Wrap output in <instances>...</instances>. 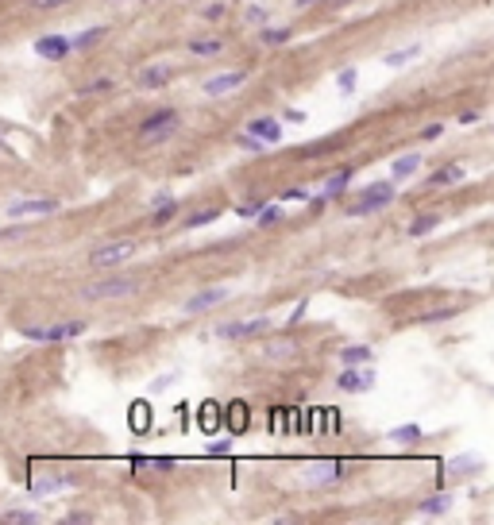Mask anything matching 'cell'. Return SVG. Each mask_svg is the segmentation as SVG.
<instances>
[{"label": "cell", "mask_w": 494, "mask_h": 525, "mask_svg": "<svg viewBox=\"0 0 494 525\" xmlns=\"http://www.w3.org/2000/svg\"><path fill=\"white\" fill-rule=\"evenodd\" d=\"M139 290V278H104V282H89L81 290L85 301H120V298H131Z\"/></svg>", "instance_id": "6da1fadb"}, {"label": "cell", "mask_w": 494, "mask_h": 525, "mask_svg": "<svg viewBox=\"0 0 494 525\" xmlns=\"http://www.w3.org/2000/svg\"><path fill=\"white\" fill-rule=\"evenodd\" d=\"M178 112L174 109H162V112H155V116H147L143 124H139V139L143 143H162V139H170L178 131Z\"/></svg>", "instance_id": "7a4b0ae2"}, {"label": "cell", "mask_w": 494, "mask_h": 525, "mask_svg": "<svg viewBox=\"0 0 494 525\" xmlns=\"http://www.w3.org/2000/svg\"><path fill=\"white\" fill-rule=\"evenodd\" d=\"M390 201H394V186L390 182H375L356 205H348V217H370V212L386 209Z\"/></svg>", "instance_id": "3957f363"}, {"label": "cell", "mask_w": 494, "mask_h": 525, "mask_svg": "<svg viewBox=\"0 0 494 525\" xmlns=\"http://www.w3.org/2000/svg\"><path fill=\"white\" fill-rule=\"evenodd\" d=\"M20 332L28 336V340H35V344H59V340H73V336H81V332H85V325H81V321H66V325H51V328L23 325Z\"/></svg>", "instance_id": "277c9868"}, {"label": "cell", "mask_w": 494, "mask_h": 525, "mask_svg": "<svg viewBox=\"0 0 494 525\" xmlns=\"http://www.w3.org/2000/svg\"><path fill=\"white\" fill-rule=\"evenodd\" d=\"M340 479H344L340 459H320V464H309L301 471V483H309V487H325V483H340Z\"/></svg>", "instance_id": "5b68a950"}, {"label": "cell", "mask_w": 494, "mask_h": 525, "mask_svg": "<svg viewBox=\"0 0 494 525\" xmlns=\"http://www.w3.org/2000/svg\"><path fill=\"white\" fill-rule=\"evenodd\" d=\"M131 255H135V240H116V243L97 248L93 255H89V262H93V267H116V262L131 259Z\"/></svg>", "instance_id": "8992f818"}, {"label": "cell", "mask_w": 494, "mask_h": 525, "mask_svg": "<svg viewBox=\"0 0 494 525\" xmlns=\"http://www.w3.org/2000/svg\"><path fill=\"white\" fill-rule=\"evenodd\" d=\"M336 387H340L344 394H363L375 387V371L370 367H363V371H356V367H344L340 375H336Z\"/></svg>", "instance_id": "52a82bcc"}, {"label": "cell", "mask_w": 494, "mask_h": 525, "mask_svg": "<svg viewBox=\"0 0 494 525\" xmlns=\"http://www.w3.org/2000/svg\"><path fill=\"white\" fill-rule=\"evenodd\" d=\"M51 212H59L54 197H28V201L8 205V217H51Z\"/></svg>", "instance_id": "ba28073f"}, {"label": "cell", "mask_w": 494, "mask_h": 525, "mask_svg": "<svg viewBox=\"0 0 494 525\" xmlns=\"http://www.w3.org/2000/svg\"><path fill=\"white\" fill-rule=\"evenodd\" d=\"M267 328V317H255V321H232V325H217V340H247V336H259Z\"/></svg>", "instance_id": "9c48e42d"}, {"label": "cell", "mask_w": 494, "mask_h": 525, "mask_svg": "<svg viewBox=\"0 0 494 525\" xmlns=\"http://www.w3.org/2000/svg\"><path fill=\"white\" fill-rule=\"evenodd\" d=\"M70 51H73V47H70V39H66V35H43V39H35V54H39V59H47V62H62Z\"/></svg>", "instance_id": "30bf717a"}, {"label": "cell", "mask_w": 494, "mask_h": 525, "mask_svg": "<svg viewBox=\"0 0 494 525\" xmlns=\"http://www.w3.org/2000/svg\"><path fill=\"white\" fill-rule=\"evenodd\" d=\"M228 286H212V290H201V294H193V298L186 301V313H205V309H212V306H220V301H228Z\"/></svg>", "instance_id": "8fae6325"}, {"label": "cell", "mask_w": 494, "mask_h": 525, "mask_svg": "<svg viewBox=\"0 0 494 525\" xmlns=\"http://www.w3.org/2000/svg\"><path fill=\"white\" fill-rule=\"evenodd\" d=\"M243 81H247V70L217 73V78H209V81H205V93H209V97H224V93H232V89H240Z\"/></svg>", "instance_id": "7c38bea8"}, {"label": "cell", "mask_w": 494, "mask_h": 525, "mask_svg": "<svg viewBox=\"0 0 494 525\" xmlns=\"http://www.w3.org/2000/svg\"><path fill=\"white\" fill-rule=\"evenodd\" d=\"M247 135H255L259 143H278V139H282V124H278L275 116H259V120L247 124Z\"/></svg>", "instance_id": "4fadbf2b"}, {"label": "cell", "mask_w": 494, "mask_h": 525, "mask_svg": "<svg viewBox=\"0 0 494 525\" xmlns=\"http://www.w3.org/2000/svg\"><path fill=\"white\" fill-rule=\"evenodd\" d=\"M247 421H251V409H247V402H228V406H224V425H228V433H243Z\"/></svg>", "instance_id": "5bb4252c"}, {"label": "cell", "mask_w": 494, "mask_h": 525, "mask_svg": "<svg viewBox=\"0 0 494 525\" xmlns=\"http://www.w3.org/2000/svg\"><path fill=\"white\" fill-rule=\"evenodd\" d=\"M170 78H174V70H170L167 62H159V66H147V70L139 73V85L143 89H162Z\"/></svg>", "instance_id": "9a60e30c"}, {"label": "cell", "mask_w": 494, "mask_h": 525, "mask_svg": "<svg viewBox=\"0 0 494 525\" xmlns=\"http://www.w3.org/2000/svg\"><path fill=\"white\" fill-rule=\"evenodd\" d=\"M220 425H224V409H220L217 402H201V429L205 433H217Z\"/></svg>", "instance_id": "2e32d148"}, {"label": "cell", "mask_w": 494, "mask_h": 525, "mask_svg": "<svg viewBox=\"0 0 494 525\" xmlns=\"http://www.w3.org/2000/svg\"><path fill=\"white\" fill-rule=\"evenodd\" d=\"M386 437H390L394 445H406V448H414V445H421V425H398V429H390Z\"/></svg>", "instance_id": "e0dca14e"}, {"label": "cell", "mask_w": 494, "mask_h": 525, "mask_svg": "<svg viewBox=\"0 0 494 525\" xmlns=\"http://www.w3.org/2000/svg\"><path fill=\"white\" fill-rule=\"evenodd\" d=\"M417 167H421V155H402V159H394L390 174L398 178V182H406V178L417 174Z\"/></svg>", "instance_id": "ac0fdd59"}, {"label": "cell", "mask_w": 494, "mask_h": 525, "mask_svg": "<svg viewBox=\"0 0 494 525\" xmlns=\"http://www.w3.org/2000/svg\"><path fill=\"white\" fill-rule=\"evenodd\" d=\"M128 421H131V429H135V433H147V429H151V406H147L143 398H139V402H131Z\"/></svg>", "instance_id": "d6986e66"}, {"label": "cell", "mask_w": 494, "mask_h": 525, "mask_svg": "<svg viewBox=\"0 0 494 525\" xmlns=\"http://www.w3.org/2000/svg\"><path fill=\"white\" fill-rule=\"evenodd\" d=\"M70 487V479H62V475H47V479H35L31 483V498H43V495H54V490Z\"/></svg>", "instance_id": "ffe728a7"}, {"label": "cell", "mask_w": 494, "mask_h": 525, "mask_svg": "<svg viewBox=\"0 0 494 525\" xmlns=\"http://www.w3.org/2000/svg\"><path fill=\"white\" fill-rule=\"evenodd\" d=\"M452 182H464V167H459V162H448L444 170H436L429 178V186H452Z\"/></svg>", "instance_id": "44dd1931"}, {"label": "cell", "mask_w": 494, "mask_h": 525, "mask_svg": "<svg viewBox=\"0 0 494 525\" xmlns=\"http://www.w3.org/2000/svg\"><path fill=\"white\" fill-rule=\"evenodd\" d=\"M104 35H109V31H104V28H85V31H81V35H73V39H70V47H78V51H85V47L101 43Z\"/></svg>", "instance_id": "7402d4cb"}, {"label": "cell", "mask_w": 494, "mask_h": 525, "mask_svg": "<svg viewBox=\"0 0 494 525\" xmlns=\"http://www.w3.org/2000/svg\"><path fill=\"white\" fill-rule=\"evenodd\" d=\"M436 224H440L436 212H421V217H414V224H409V236H429Z\"/></svg>", "instance_id": "603a6c76"}, {"label": "cell", "mask_w": 494, "mask_h": 525, "mask_svg": "<svg viewBox=\"0 0 494 525\" xmlns=\"http://www.w3.org/2000/svg\"><path fill=\"white\" fill-rule=\"evenodd\" d=\"M348 182H351V170H340V174H332L325 182V197H340L344 190H348Z\"/></svg>", "instance_id": "cb8c5ba5"}, {"label": "cell", "mask_w": 494, "mask_h": 525, "mask_svg": "<svg viewBox=\"0 0 494 525\" xmlns=\"http://www.w3.org/2000/svg\"><path fill=\"white\" fill-rule=\"evenodd\" d=\"M290 35H294V31L290 28H263V43H267V47H282V43H290Z\"/></svg>", "instance_id": "d4e9b609"}, {"label": "cell", "mask_w": 494, "mask_h": 525, "mask_svg": "<svg viewBox=\"0 0 494 525\" xmlns=\"http://www.w3.org/2000/svg\"><path fill=\"white\" fill-rule=\"evenodd\" d=\"M189 51L193 54H220L224 43H220V39H189Z\"/></svg>", "instance_id": "484cf974"}, {"label": "cell", "mask_w": 494, "mask_h": 525, "mask_svg": "<svg viewBox=\"0 0 494 525\" xmlns=\"http://www.w3.org/2000/svg\"><path fill=\"white\" fill-rule=\"evenodd\" d=\"M417 54H421V47H406V51H394V54H386V66H390V70H398V66L414 62Z\"/></svg>", "instance_id": "4316f807"}, {"label": "cell", "mask_w": 494, "mask_h": 525, "mask_svg": "<svg viewBox=\"0 0 494 525\" xmlns=\"http://www.w3.org/2000/svg\"><path fill=\"white\" fill-rule=\"evenodd\" d=\"M340 359H344L348 367H351V363H370V348H363V344H351V348H344Z\"/></svg>", "instance_id": "83f0119b"}, {"label": "cell", "mask_w": 494, "mask_h": 525, "mask_svg": "<svg viewBox=\"0 0 494 525\" xmlns=\"http://www.w3.org/2000/svg\"><path fill=\"white\" fill-rule=\"evenodd\" d=\"M356 81H359V70H356V66H348V70L336 73V85H340V93H356Z\"/></svg>", "instance_id": "f1b7e54d"}, {"label": "cell", "mask_w": 494, "mask_h": 525, "mask_svg": "<svg viewBox=\"0 0 494 525\" xmlns=\"http://www.w3.org/2000/svg\"><path fill=\"white\" fill-rule=\"evenodd\" d=\"M0 521H8V525H35L39 514H35V510H8Z\"/></svg>", "instance_id": "f546056e"}, {"label": "cell", "mask_w": 494, "mask_h": 525, "mask_svg": "<svg viewBox=\"0 0 494 525\" xmlns=\"http://www.w3.org/2000/svg\"><path fill=\"white\" fill-rule=\"evenodd\" d=\"M448 506H452L448 495H433V498H425V502H421V514H444Z\"/></svg>", "instance_id": "4dcf8cb0"}, {"label": "cell", "mask_w": 494, "mask_h": 525, "mask_svg": "<svg viewBox=\"0 0 494 525\" xmlns=\"http://www.w3.org/2000/svg\"><path fill=\"white\" fill-rule=\"evenodd\" d=\"M174 212H178V205H174V197H170V201L155 205V220H151V224H167V220L174 217Z\"/></svg>", "instance_id": "1f68e13d"}, {"label": "cell", "mask_w": 494, "mask_h": 525, "mask_svg": "<svg viewBox=\"0 0 494 525\" xmlns=\"http://www.w3.org/2000/svg\"><path fill=\"white\" fill-rule=\"evenodd\" d=\"M209 220H217V209H201V212H193V217H186V228H205Z\"/></svg>", "instance_id": "d6a6232c"}, {"label": "cell", "mask_w": 494, "mask_h": 525, "mask_svg": "<svg viewBox=\"0 0 494 525\" xmlns=\"http://www.w3.org/2000/svg\"><path fill=\"white\" fill-rule=\"evenodd\" d=\"M255 217H259V224H263V228H270V224H278V220H282V209H267V205H263Z\"/></svg>", "instance_id": "836d02e7"}, {"label": "cell", "mask_w": 494, "mask_h": 525, "mask_svg": "<svg viewBox=\"0 0 494 525\" xmlns=\"http://www.w3.org/2000/svg\"><path fill=\"white\" fill-rule=\"evenodd\" d=\"M270 429H275V433H286V409H282V406L270 409Z\"/></svg>", "instance_id": "e575fe53"}, {"label": "cell", "mask_w": 494, "mask_h": 525, "mask_svg": "<svg viewBox=\"0 0 494 525\" xmlns=\"http://www.w3.org/2000/svg\"><path fill=\"white\" fill-rule=\"evenodd\" d=\"M174 382H178V375H162L159 382H151V394H159V390H170Z\"/></svg>", "instance_id": "d590c367"}, {"label": "cell", "mask_w": 494, "mask_h": 525, "mask_svg": "<svg viewBox=\"0 0 494 525\" xmlns=\"http://www.w3.org/2000/svg\"><path fill=\"white\" fill-rule=\"evenodd\" d=\"M259 209H263V201H243V205H236V212H240V217H255Z\"/></svg>", "instance_id": "8d00e7d4"}, {"label": "cell", "mask_w": 494, "mask_h": 525, "mask_svg": "<svg viewBox=\"0 0 494 525\" xmlns=\"http://www.w3.org/2000/svg\"><path fill=\"white\" fill-rule=\"evenodd\" d=\"M240 147H247V151H263L267 143H259L255 135H247V131H240Z\"/></svg>", "instance_id": "74e56055"}, {"label": "cell", "mask_w": 494, "mask_h": 525, "mask_svg": "<svg viewBox=\"0 0 494 525\" xmlns=\"http://www.w3.org/2000/svg\"><path fill=\"white\" fill-rule=\"evenodd\" d=\"M109 89H112V81H104V78H101V81H93V85H85L81 93L89 97V93H109Z\"/></svg>", "instance_id": "f35d334b"}, {"label": "cell", "mask_w": 494, "mask_h": 525, "mask_svg": "<svg viewBox=\"0 0 494 525\" xmlns=\"http://www.w3.org/2000/svg\"><path fill=\"white\" fill-rule=\"evenodd\" d=\"M228 448H232V440H212V445H209V456H228Z\"/></svg>", "instance_id": "ab89813d"}, {"label": "cell", "mask_w": 494, "mask_h": 525, "mask_svg": "<svg viewBox=\"0 0 494 525\" xmlns=\"http://www.w3.org/2000/svg\"><path fill=\"white\" fill-rule=\"evenodd\" d=\"M440 135H444V128H440V124H429V128L421 131V139H429V143H433V139H440Z\"/></svg>", "instance_id": "60d3db41"}, {"label": "cell", "mask_w": 494, "mask_h": 525, "mask_svg": "<svg viewBox=\"0 0 494 525\" xmlns=\"http://www.w3.org/2000/svg\"><path fill=\"white\" fill-rule=\"evenodd\" d=\"M325 425H328V433H336V429H344V417H340V414H328Z\"/></svg>", "instance_id": "b9f144b4"}, {"label": "cell", "mask_w": 494, "mask_h": 525, "mask_svg": "<svg viewBox=\"0 0 494 525\" xmlns=\"http://www.w3.org/2000/svg\"><path fill=\"white\" fill-rule=\"evenodd\" d=\"M282 201H309V193H306V190H286Z\"/></svg>", "instance_id": "7bdbcfd3"}, {"label": "cell", "mask_w": 494, "mask_h": 525, "mask_svg": "<svg viewBox=\"0 0 494 525\" xmlns=\"http://www.w3.org/2000/svg\"><path fill=\"white\" fill-rule=\"evenodd\" d=\"M448 317H456V309H436V313L425 317V321H448Z\"/></svg>", "instance_id": "ee69618b"}, {"label": "cell", "mask_w": 494, "mask_h": 525, "mask_svg": "<svg viewBox=\"0 0 494 525\" xmlns=\"http://www.w3.org/2000/svg\"><path fill=\"white\" fill-rule=\"evenodd\" d=\"M220 16H224V4H209V8H205V20H220Z\"/></svg>", "instance_id": "f6af8a7d"}, {"label": "cell", "mask_w": 494, "mask_h": 525, "mask_svg": "<svg viewBox=\"0 0 494 525\" xmlns=\"http://www.w3.org/2000/svg\"><path fill=\"white\" fill-rule=\"evenodd\" d=\"M267 351H270V356H290V351H294V348H290V344H270V348H267Z\"/></svg>", "instance_id": "bcb514c9"}, {"label": "cell", "mask_w": 494, "mask_h": 525, "mask_svg": "<svg viewBox=\"0 0 494 525\" xmlns=\"http://www.w3.org/2000/svg\"><path fill=\"white\" fill-rule=\"evenodd\" d=\"M247 20H251V23H263V20H267V12H263V8H247Z\"/></svg>", "instance_id": "7dc6e473"}, {"label": "cell", "mask_w": 494, "mask_h": 525, "mask_svg": "<svg viewBox=\"0 0 494 525\" xmlns=\"http://www.w3.org/2000/svg\"><path fill=\"white\" fill-rule=\"evenodd\" d=\"M475 120H479V112H475V109H467V112H459V124H475Z\"/></svg>", "instance_id": "c3c4849f"}, {"label": "cell", "mask_w": 494, "mask_h": 525, "mask_svg": "<svg viewBox=\"0 0 494 525\" xmlns=\"http://www.w3.org/2000/svg\"><path fill=\"white\" fill-rule=\"evenodd\" d=\"M66 4V0H31V8H59Z\"/></svg>", "instance_id": "681fc988"}, {"label": "cell", "mask_w": 494, "mask_h": 525, "mask_svg": "<svg viewBox=\"0 0 494 525\" xmlns=\"http://www.w3.org/2000/svg\"><path fill=\"white\" fill-rule=\"evenodd\" d=\"M325 4H332V8H348L351 0H325Z\"/></svg>", "instance_id": "f907efd6"}, {"label": "cell", "mask_w": 494, "mask_h": 525, "mask_svg": "<svg viewBox=\"0 0 494 525\" xmlns=\"http://www.w3.org/2000/svg\"><path fill=\"white\" fill-rule=\"evenodd\" d=\"M309 4H317V0H294V8H309Z\"/></svg>", "instance_id": "816d5d0a"}]
</instances>
